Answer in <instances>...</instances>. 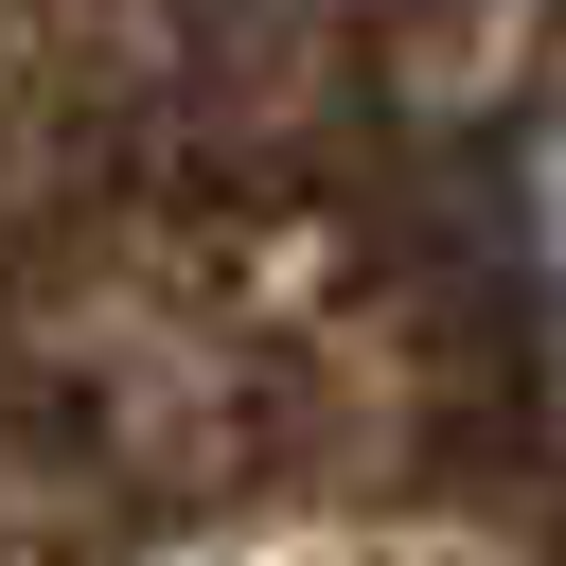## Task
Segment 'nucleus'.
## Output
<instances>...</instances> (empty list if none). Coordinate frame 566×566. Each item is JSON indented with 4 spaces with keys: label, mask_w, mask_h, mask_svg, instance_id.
Returning <instances> with one entry per match:
<instances>
[{
    "label": "nucleus",
    "mask_w": 566,
    "mask_h": 566,
    "mask_svg": "<svg viewBox=\"0 0 566 566\" xmlns=\"http://www.w3.org/2000/svg\"><path fill=\"white\" fill-rule=\"evenodd\" d=\"M531 248H548V283H566V142L531 159Z\"/></svg>",
    "instance_id": "f257e3e1"
}]
</instances>
